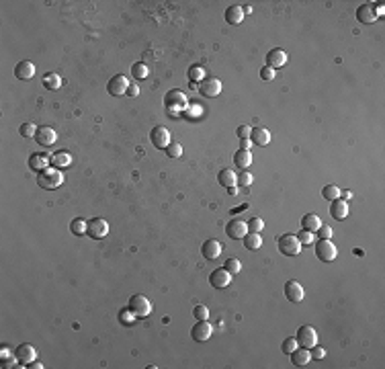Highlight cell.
<instances>
[{"label":"cell","instance_id":"cell-22","mask_svg":"<svg viewBox=\"0 0 385 369\" xmlns=\"http://www.w3.org/2000/svg\"><path fill=\"white\" fill-rule=\"evenodd\" d=\"M47 164H51V162H49V156L45 152H33L29 156V168L35 172H41L43 168H47Z\"/></svg>","mask_w":385,"mask_h":369},{"label":"cell","instance_id":"cell-9","mask_svg":"<svg viewBox=\"0 0 385 369\" xmlns=\"http://www.w3.org/2000/svg\"><path fill=\"white\" fill-rule=\"evenodd\" d=\"M187 97H185V92L183 90H168L166 92V97H164V105H166V109H176V111H181V109L187 107Z\"/></svg>","mask_w":385,"mask_h":369},{"label":"cell","instance_id":"cell-37","mask_svg":"<svg viewBox=\"0 0 385 369\" xmlns=\"http://www.w3.org/2000/svg\"><path fill=\"white\" fill-rule=\"evenodd\" d=\"M70 230H72V234H76V236L86 234V222H82L80 217H76V220L70 224Z\"/></svg>","mask_w":385,"mask_h":369},{"label":"cell","instance_id":"cell-17","mask_svg":"<svg viewBox=\"0 0 385 369\" xmlns=\"http://www.w3.org/2000/svg\"><path fill=\"white\" fill-rule=\"evenodd\" d=\"M285 295H287V299H291L293 304H299L301 299H304L306 291H304V287H301V283H297V281H287L285 283Z\"/></svg>","mask_w":385,"mask_h":369},{"label":"cell","instance_id":"cell-44","mask_svg":"<svg viewBox=\"0 0 385 369\" xmlns=\"http://www.w3.org/2000/svg\"><path fill=\"white\" fill-rule=\"evenodd\" d=\"M318 236H320V240H330V238H332V228L326 226V224H322V226L318 228Z\"/></svg>","mask_w":385,"mask_h":369},{"label":"cell","instance_id":"cell-8","mask_svg":"<svg viewBox=\"0 0 385 369\" xmlns=\"http://www.w3.org/2000/svg\"><path fill=\"white\" fill-rule=\"evenodd\" d=\"M131 82L127 80V76H123V74H117L113 76L111 80H109V84H107V90L113 94V97H121V94H127V88H129Z\"/></svg>","mask_w":385,"mask_h":369},{"label":"cell","instance_id":"cell-21","mask_svg":"<svg viewBox=\"0 0 385 369\" xmlns=\"http://www.w3.org/2000/svg\"><path fill=\"white\" fill-rule=\"evenodd\" d=\"M201 252H203V256L207 258V261H215V258H217L219 254H222V244H219L215 238H209L207 242L203 244Z\"/></svg>","mask_w":385,"mask_h":369},{"label":"cell","instance_id":"cell-35","mask_svg":"<svg viewBox=\"0 0 385 369\" xmlns=\"http://www.w3.org/2000/svg\"><path fill=\"white\" fill-rule=\"evenodd\" d=\"M224 269L230 273V275H238L240 269H242V263L238 261V258H228L226 265H224Z\"/></svg>","mask_w":385,"mask_h":369},{"label":"cell","instance_id":"cell-15","mask_svg":"<svg viewBox=\"0 0 385 369\" xmlns=\"http://www.w3.org/2000/svg\"><path fill=\"white\" fill-rule=\"evenodd\" d=\"M56 129L53 127H47V125H43V127H37V133H35V142L39 144V146H43V148H47V146H51V144H56Z\"/></svg>","mask_w":385,"mask_h":369},{"label":"cell","instance_id":"cell-24","mask_svg":"<svg viewBox=\"0 0 385 369\" xmlns=\"http://www.w3.org/2000/svg\"><path fill=\"white\" fill-rule=\"evenodd\" d=\"M250 142L254 146H269L270 144V131L265 127H256L250 131Z\"/></svg>","mask_w":385,"mask_h":369},{"label":"cell","instance_id":"cell-10","mask_svg":"<svg viewBox=\"0 0 385 369\" xmlns=\"http://www.w3.org/2000/svg\"><path fill=\"white\" fill-rule=\"evenodd\" d=\"M213 334V326L207 322V320H197V324L192 326L191 330V336L197 340V343H205V340H209Z\"/></svg>","mask_w":385,"mask_h":369},{"label":"cell","instance_id":"cell-34","mask_svg":"<svg viewBox=\"0 0 385 369\" xmlns=\"http://www.w3.org/2000/svg\"><path fill=\"white\" fill-rule=\"evenodd\" d=\"M189 78H191V82H203L205 80V70L201 66H191L189 68Z\"/></svg>","mask_w":385,"mask_h":369},{"label":"cell","instance_id":"cell-19","mask_svg":"<svg viewBox=\"0 0 385 369\" xmlns=\"http://www.w3.org/2000/svg\"><path fill=\"white\" fill-rule=\"evenodd\" d=\"M330 215L334 217V220H346L348 217V203L345 201V199H334L332 201V205H330Z\"/></svg>","mask_w":385,"mask_h":369},{"label":"cell","instance_id":"cell-32","mask_svg":"<svg viewBox=\"0 0 385 369\" xmlns=\"http://www.w3.org/2000/svg\"><path fill=\"white\" fill-rule=\"evenodd\" d=\"M131 74H133V78H137V80H144V78H148V74H150V68H148L144 62H137V64L131 66Z\"/></svg>","mask_w":385,"mask_h":369},{"label":"cell","instance_id":"cell-33","mask_svg":"<svg viewBox=\"0 0 385 369\" xmlns=\"http://www.w3.org/2000/svg\"><path fill=\"white\" fill-rule=\"evenodd\" d=\"M322 195H324V199H328V201H334V199L340 197V189H338V185H326V187L322 189Z\"/></svg>","mask_w":385,"mask_h":369},{"label":"cell","instance_id":"cell-40","mask_svg":"<svg viewBox=\"0 0 385 369\" xmlns=\"http://www.w3.org/2000/svg\"><path fill=\"white\" fill-rule=\"evenodd\" d=\"M265 228V222H263V217H252V220L248 222V232H254V234H260Z\"/></svg>","mask_w":385,"mask_h":369},{"label":"cell","instance_id":"cell-11","mask_svg":"<svg viewBox=\"0 0 385 369\" xmlns=\"http://www.w3.org/2000/svg\"><path fill=\"white\" fill-rule=\"evenodd\" d=\"M150 140H152L154 148H158V150H166V146L172 142L170 140V131L166 127H162V125H156L152 129V133H150Z\"/></svg>","mask_w":385,"mask_h":369},{"label":"cell","instance_id":"cell-23","mask_svg":"<svg viewBox=\"0 0 385 369\" xmlns=\"http://www.w3.org/2000/svg\"><path fill=\"white\" fill-rule=\"evenodd\" d=\"M289 357H291V363L295 365V367H306L308 363H309V359H311V355H309V349H304V347H297L293 353H289Z\"/></svg>","mask_w":385,"mask_h":369},{"label":"cell","instance_id":"cell-48","mask_svg":"<svg viewBox=\"0 0 385 369\" xmlns=\"http://www.w3.org/2000/svg\"><path fill=\"white\" fill-rule=\"evenodd\" d=\"M274 72H277V70H272V68L265 66L263 70H260V78H263V80H272L274 78Z\"/></svg>","mask_w":385,"mask_h":369},{"label":"cell","instance_id":"cell-12","mask_svg":"<svg viewBox=\"0 0 385 369\" xmlns=\"http://www.w3.org/2000/svg\"><path fill=\"white\" fill-rule=\"evenodd\" d=\"M35 357H37V351H35V347L29 345V343H23V345H19V347L15 349V359H17L19 363H23V365L33 363Z\"/></svg>","mask_w":385,"mask_h":369},{"label":"cell","instance_id":"cell-20","mask_svg":"<svg viewBox=\"0 0 385 369\" xmlns=\"http://www.w3.org/2000/svg\"><path fill=\"white\" fill-rule=\"evenodd\" d=\"M15 76H17L19 80H31V78L35 76V64L29 62V60L19 62L17 68H15Z\"/></svg>","mask_w":385,"mask_h":369},{"label":"cell","instance_id":"cell-13","mask_svg":"<svg viewBox=\"0 0 385 369\" xmlns=\"http://www.w3.org/2000/svg\"><path fill=\"white\" fill-rule=\"evenodd\" d=\"M209 283L215 287V289H226V287L231 283V275L226 269H215L209 275Z\"/></svg>","mask_w":385,"mask_h":369},{"label":"cell","instance_id":"cell-6","mask_svg":"<svg viewBox=\"0 0 385 369\" xmlns=\"http://www.w3.org/2000/svg\"><path fill=\"white\" fill-rule=\"evenodd\" d=\"M86 234L96 240L105 238L109 234V222L103 220V217H92L90 222H86Z\"/></svg>","mask_w":385,"mask_h":369},{"label":"cell","instance_id":"cell-38","mask_svg":"<svg viewBox=\"0 0 385 369\" xmlns=\"http://www.w3.org/2000/svg\"><path fill=\"white\" fill-rule=\"evenodd\" d=\"M166 154H168L170 158H178V156H183V146L178 144V142H170V144L166 146Z\"/></svg>","mask_w":385,"mask_h":369},{"label":"cell","instance_id":"cell-1","mask_svg":"<svg viewBox=\"0 0 385 369\" xmlns=\"http://www.w3.org/2000/svg\"><path fill=\"white\" fill-rule=\"evenodd\" d=\"M37 185L41 187V189H58V187H62L64 185V174H62V170L60 168H43L41 172H37Z\"/></svg>","mask_w":385,"mask_h":369},{"label":"cell","instance_id":"cell-4","mask_svg":"<svg viewBox=\"0 0 385 369\" xmlns=\"http://www.w3.org/2000/svg\"><path fill=\"white\" fill-rule=\"evenodd\" d=\"M277 246H279V250H281L285 256H297V254L301 252V244H299L297 236H293V234H283V236L279 238Z\"/></svg>","mask_w":385,"mask_h":369},{"label":"cell","instance_id":"cell-7","mask_svg":"<svg viewBox=\"0 0 385 369\" xmlns=\"http://www.w3.org/2000/svg\"><path fill=\"white\" fill-rule=\"evenodd\" d=\"M226 234L231 238V240H242L246 234H248V224L238 220V217H233L226 224Z\"/></svg>","mask_w":385,"mask_h":369},{"label":"cell","instance_id":"cell-14","mask_svg":"<svg viewBox=\"0 0 385 369\" xmlns=\"http://www.w3.org/2000/svg\"><path fill=\"white\" fill-rule=\"evenodd\" d=\"M199 90H201L203 97L213 99V97H217V94L222 92V82H219L217 78H205V80L201 82Z\"/></svg>","mask_w":385,"mask_h":369},{"label":"cell","instance_id":"cell-45","mask_svg":"<svg viewBox=\"0 0 385 369\" xmlns=\"http://www.w3.org/2000/svg\"><path fill=\"white\" fill-rule=\"evenodd\" d=\"M238 183H240L242 187H248V185H252V174H250L248 170H242V172L238 174Z\"/></svg>","mask_w":385,"mask_h":369},{"label":"cell","instance_id":"cell-31","mask_svg":"<svg viewBox=\"0 0 385 369\" xmlns=\"http://www.w3.org/2000/svg\"><path fill=\"white\" fill-rule=\"evenodd\" d=\"M43 84H45V88H49V90H58V88L62 86V78H60L56 72H49V74L43 76Z\"/></svg>","mask_w":385,"mask_h":369},{"label":"cell","instance_id":"cell-30","mask_svg":"<svg viewBox=\"0 0 385 369\" xmlns=\"http://www.w3.org/2000/svg\"><path fill=\"white\" fill-rule=\"evenodd\" d=\"M244 246H246V250H258L260 246H263V238H260V234H254V232H248L244 238H242Z\"/></svg>","mask_w":385,"mask_h":369},{"label":"cell","instance_id":"cell-26","mask_svg":"<svg viewBox=\"0 0 385 369\" xmlns=\"http://www.w3.org/2000/svg\"><path fill=\"white\" fill-rule=\"evenodd\" d=\"M226 21L230 25H240L244 21V8L238 6V4H231L226 8Z\"/></svg>","mask_w":385,"mask_h":369},{"label":"cell","instance_id":"cell-29","mask_svg":"<svg viewBox=\"0 0 385 369\" xmlns=\"http://www.w3.org/2000/svg\"><path fill=\"white\" fill-rule=\"evenodd\" d=\"M301 226H304V230H308V232H318V228L322 226V220L315 213H306L304 217H301Z\"/></svg>","mask_w":385,"mask_h":369},{"label":"cell","instance_id":"cell-28","mask_svg":"<svg viewBox=\"0 0 385 369\" xmlns=\"http://www.w3.org/2000/svg\"><path fill=\"white\" fill-rule=\"evenodd\" d=\"M217 181L219 185H224V187H233V185H238V174L233 172L231 168H222L217 174Z\"/></svg>","mask_w":385,"mask_h":369},{"label":"cell","instance_id":"cell-43","mask_svg":"<svg viewBox=\"0 0 385 369\" xmlns=\"http://www.w3.org/2000/svg\"><path fill=\"white\" fill-rule=\"evenodd\" d=\"M297 240H299V244H301V246H308V244H311V242H313V232L301 230L299 234H297Z\"/></svg>","mask_w":385,"mask_h":369},{"label":"cell","instance_id":"cell-27","mask_svg":"<svg viewBox=\"0 0 385 369\" xmlns=\"http://www.w3.org/2000/svg\"><path fill=\"white\" fill-rule=\"evenodd\" d=\"M49 162H51V166H53V168H66V166H70L72 158H70V154H68V152L60 150V152H53V154H51Z\"/></svg>","mask_w":385,"mask_h":369},{"label":"cell","instance_id":"cell-52","mask_svg":"<svg viewBox=\"0 0 385 369\" xmlns=\"http://www.w3.org/2000/svg\"><path fill=\"white\" fill-rule=\"evenodd\" d=\"M228 191H230V195H236L238 193V187L233 185V187H228Z\"/></svg>","mask_w":385,"mask_h":369},{"label":"cell","instance_id":"cell-49","mask_svg":"<svg viewBox=\"0 0 385 369\" xmlns=\"http://www.w3.org/2000/svg\"><path fill=\"white\" fill-rule=\"evenodd\" d=\"M127 94H129V97H137V94H140V86H137V84H129Z\"/></svg>","mask_w":385,"mask_h":369},{"label":"cell","instance_id":"cell-51","mask_svg":"<svg viewBox=\"0 0 385 369\" xmlns=\"http://www.w3.org/2000/svg\"><path fill=\"white\" fill-rule=\"evenodd\" d=\"M27 367H31V369H43V365H41L39 361H33V363H29Z\"/></svg>","mask_w":385,"mask_h":369},{"label":"cell","instance_id":"cell-5","mask_svg":"<svg viewBox=\"0 0 385 369\" xmlns=\"http://www.w3.org/2000/svg\"><path fill=\"white\" fill-rule=\"evenodd\" d=\"M297 345L304 347V349H311L313 345H318V332H315L313 326H301L297 330Z\"/></svg>","mask_w":385,"mask_h":369},{"label":"cell","instance_id":"cell-39","mask_svg":"<svg viewBox=\"0 0 385 369\" xmlns=\"http://www.w3.org/2000/svg\"><path fill=\"white\" fill-rule=\"evenodd\" d=\"M192 316H195L197 320H207V318H209V308L199 304V306L192 308Z\"/></svg>","mask_w":385,"mask_h":369},{"label":"cell","instance_id":"cell-25","mask_svg":"<svg viewBox=\"0 0 385 369\" xmlns=\"http://www.w3.org/2000/svg\"><path fill=\"white\" fill-rule=\"evenodd\" d=\"M233 164H236V168H242V170H246L252 164V152L250 150H238L236 154H233Z\"/></svg>","mask_w":385,"mask_h":369},{"label":"cell","instance_id":"cell-53","mask_svg":"<svg viewBox=\"0 0 385 369\" xmlns=\"http://www.w3.org/2000/svg\"><path fill=\"white\" fill-rule=\"evenodd\" d=\"M342 197H345V199H350V197H352V193H350V191H345V193H342Z\"/></svg>","mask_w":385,"mask_h":369},{"label":"cell","instance_id":"cell-18","mask_svg":"<svg viewBox=\"0 0 385 369\" xmlns=\"http://www.w3.org/2000/svg\"><path fill=\"white\" fill-rule=\"evenodd\" d=\"M287 64V53L279 47H274L267 53V66L272 68V70H277V68H283Z\"/></svg>","mask_w":385,"mask_h":369},{"label":"cell","instance_id":"cell-41","mask_svg":"<svg viewBox=\"0 0 385 369\" xmlns=\"http://www.w3.org/2000/svg\"><path fill=\"white\" fill-rule=\"evenodd\" d=\"M119 320H121L123 324H133V320H137V318H135V314H133L129 308H123V310L119 312Z\"/></svg>","mask_w":385,"mask_h":369},{"label":"cell","instance_id":"cell-46","mask_svg":"<svg viewBox=\"0 0 385 369\" xmlns=\"http://www.w3.org/2000/svg\"><path fill=\"white\" fill-rule=\"evenodd\" d=\"M309 355H311V359H324V357H326V349H324V347H318V345H313L311 351H309Z\"/></svg>","mask_w":385,"mask_h":369},{"label":"cell","instance_id":"cell-50","mask_svg":"<svg viewBox=\"0 0 385 369\" xmlns=\"http://www.w3.org/2000/svg\"><path fill=\"white\" fill-rule=\"evenodd\" d=\"M250 146H252L250 138H246V140H240V148H242V150H250Z\"/></svg>","mask_w":385,"mask_h":369},{"label":"cell","instance_id":"cell-3","mask_svg":"<svg viewBox=\"0 0 385 369\" xmlns=\"http://www.w3.org/2000/svg\"><path fill=\"white\" fill-rule=\"evenodd\" d=\"M315 256L320 258L322 263H332L338 256V250L332 240H318L315 242Z\"/></svg>","mask_w":385,"mask_h":369},{"label":"cell","instance_id":"cell-2","mask_svg":"<svg viewBox=\"0 0 385 369\" xmlns=\"http://www.w3.org/2000/svg\"><path fill=\"white\" fill-rule=\"evenodd\" d=\"M127 308L135 314V318H148L150 314H152V304H150V299L146 295H142V293L131 295Z\"/></svg>","mask_w":385,"mask_h":369},{"label":"cell","instance_id":"cell-36","mask_svg":"<svg viewBox=\"0 0 385 369\" xmlns=\"http://www.w3.org/2000/svg\"><path fill=\"white\" fill-rule=\"evenodd\" d=\"M19 133L23 135V138H35V133H37V127L33 125L31 121H27V123H23V125L19 127Z\"/></svg>","mask_w":385,"mask_h":369},{"label":"cell","instance_id":"cell-16","mask_svg":"<svg viewBox=\"0 0 385 369\" xmlns=\"http://www.w3.org/2000/svg\"><path fill=\"white\" fill-rule=\"evenodd\" d=\"M377 17H379V15H377L375 4H361L359 8H356V19H359L361 23H365V25L375 23Z\"/></svg>","mask_w":385,"mask_h":369},{"label":"cell","instance_id":"cell-47","mask_svg":"<svg viewBox=\"0 0 385 369\" xmlns=\"http://www.w3.org/2000/svg\"><path fill=\"white\" fill-rule=\"evenodd\" d=\"M250 131H252V127H248V125H240L238 129H236V135L240 140H246V138H250Z\"/></svg>","mask_w":385,"mask_h":369},{"label":"cell","instance_id":"cell-42","mask_svg":"<svg viewBox=\"0 0 385 369\" xmlns=\"http://www.w3.org/2000/svg\"><path fill=\"white\" fill-rule=\"evenodd\" d=\"M297 347H299V345H297V338L289 336V338H285V340H283V347H281V349H283V353H285V355H289V353H293Z\"/></svg>","mask_w":385,"mask_h":369}]
</instances>
